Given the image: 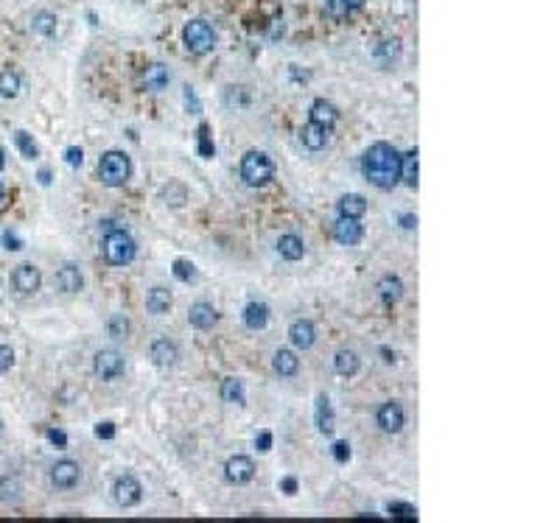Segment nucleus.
Wrapping results in <instances>:
<instances>
[{"label": "nucleus", "instance_id": "obj_52", "mask_svg": "<svg viewBox=\"0 0 560 523\" xmlns=\"http://www.w3.org/2000/svg\"><path fill=\"white\" fill-rule=\"evenodd\" d=\"M3 202H6V188H3V182H0V207H3Z\"/></svg>", "mask_w": 560, "mask_h": 523}, {"label": "nucleus", "instance_id": "obj_18", "mask_svg": "<svg viewBox=\"0 0 560 523\" xmlns=\"http://www.w3.org/2000/svg\"><path fill=\"white\" fill-rule=\"evenodd\" d=\"M244 325L249 331H264L269 325V305L266 302H249L244 308Z\"/></svg>", "mask_w": 560, "mask_h": 523}, {"label": "nucleus", "instance_id": "obj_33", "mask_svg": "<svg viewBox=\"0 0 560 523\" xmlns=\"http://www.w3.org/2000/svg\"><path fill=\"white\" fill-rule=\"evenodd\" d=\"M20 492H23L20 478H9V475H3V478H0V498H3L6 504L20 501Z\"/></svg>", "mask_w": 560, "mask_h": 523}, {"label": "nucleus", "instance_id": "obj_36", "mask_svg": "<svg viewBox=\"0 0 560 523\" xmlns=\"http://www.w3.org/2000/svg\"><path fill=\"white\" fill-rule=\"evenodd\" d=\"M107 331L112 338H126V333H129V322H126V316L124 314H112L109 316V322H107Z\"/></svg>", "mask_w": 560, "mask_h": 523}, {"label": "nucleus", "instance_id": "obj_37", "mask_svg": "<svg viewBox=\"0 0 560 523\" xmlns=\"http://www.w3.org/2000/svg\"><path fill=\"white\" fill-rule=\"evenodd\" d=\"M387 512L392 515V518H398V521H418V510L415 507H409V504H389L387 507Z\"/></svg>", "mask_w": 560, "mask_h": 523}, {"label": "nucleus", "instance_id": "obj_28", "mask_svg": "<svg viewBox=\"0 0 560 523\" xmlns=\"http://www.w3.org/2000/svg\"><path fill=\"white\" fill-rule=\"evenodd\" d=\"M222 397L225 403H233V406H244L247 403V392H244V383L238 378H225L222 383Z\"/></svg>", "mask_w": 560, "mask_h": 523}, {"label": "nucleus", "instance_id": "obj_16", "mask_svg": "<svg viewBox=\"0 0 560 523\" xmlns=\"http://www.w3.org/2000/svg\"><path fill=\"white\" fill-rule=\"evenodd\" d=\"M336 210H339V219H362L367 213V199L362 193H348L339 199Z\"/></svg>", "mask_w": 560, "mask_h": 523}, {"label": "nucleus", "instance_id": "obj_34", "mask_svg": "<svg viewBox=\"0 0 560 523\" xmlns=\"http://www.w3.org/2000/svg\"><path fill=\"white\" fill-rule=\"evenodd\" d=\"M31 26H34V31H37V34L50 37V34L56 31V17H53L50 11H37V14H34V20H31Z\"/></svg>", "mask_w": 560, "mask_h": 523}, {"label": "nucleus", "instance_id": "obj_9", "mask_svg": "<svg viewBox=\"0 0 560 523\" xmlns=\"http://www.w3.org/2000/svg\"><path fill=\"white\" fill-rule=\"evenodd\" d=\"M50 481H53V487H59V490H70V487H76V484L82 481V468H79L76 462H70V459H62V462L53 465Z\"/></svg>", "mask_w": 560, "mask_h": 523}, {"label": "nucleus", "instance_id": "obj_39", "mask_svg": "<svg viewBox=\"0 0 560 523\" xmlns=\"http://www.w3.org/2000/svg\"><path fill=\"white\" fill-rule=\"evenodd\" d=\"M65 163H68L70 168H79V165L85 163V151H82L79 145H70V148H65Z\"/></svg>", "mask_w": 560, "mask_h": 523}, {"label": "nucleus", "instance_id": "obj_25", "mask_svg": "<svg viewBox=\"0 0 560 523\" xmlns=\"http://www.w3.org/2000/svg\"><path fill=\"white\" fill-rule=\"evenodd\" d=\"M333 367H336V373H339V375L353 378V375L359 373V356H356L353 350H339V353H336V358H333Z\"/></svg>", "mask_w": 560, "mask_h": 523}, {"label": "nucleus", "instance_id": "obj_38", "mask_svg": "<svg viewBox=\"0 0 560 523\" xmlns=\"http://www.w3.org/2000/svg\"><path fill=\"white\" fill-rule=\"evenodd\" d=\"M199 154L205 157V160H210L213 154H216V145L210 141V129H208V123H202L199 126Z\"/></svg>", "mask_w": 560, "mask_h": 523}, {"label": "nucleus", "instance_id": "obj_4", "mask_svg": "<svg viewBox=\"0 0 560 523\" xmlns=\"http://www.w3.org/2000/svg\"><path fill=\"white\" fill-rule=\"evenodd\" d=\"M135 255H138V246H135V241H132V236L126 230L115 227V230L107 233V238H104V258H107V263L126 266V263L135 260Z\"/></svg>", "mask_w": 560, "mask_h": 523}, {"label": "nucleus", "instance_id": "obj_44", "mask_svg": "<svg viewBox=\"0 0 560 523\" xmlns=\"http://www.w3.org/2000/svg\"><path fill=\"white\" fill-rule=\"evenodd\" d=\"M95 436H98V439H112V436H115V426H112V423H98V426H95Z\"/></svg>", "mask_w": 560, "mask_h": 523}, {"label": "nucleus", "instance_id": "obj_51", "mask_svg": "<svg viewBox=\"0 0 560 523\" xmlns=\"http://www.w3.org/2000/svg\"><path fill=\"white\" fill-rule=\"evenodd\" d=\"M37 180H40V182H43V185H50V171H48V168H43V171H40V177H37Z\"/></svg>", "mask_w": 560, "mask_h": 523}, {"label": "nucleus", "instance_id": "obj_27", "mask_svg": "<svg viewBox=\"0 0 560 523\" xmlns=\"http://www.w3.org/2000/svg\"><path fill=\"white\" fill-rule=\"evenodd\" d=\"M278 252L286 258V260H300L303 255H306V246H303V241L297 236H280V241H278Z\"/></svg>", "mask_w": 560, "mask_h": 523}, {"label": "nucleus", "instance_id": "obj_14", "mask_svg": "<svg viewBox=\"0 0 560 523\" xmlns=\"http://www.w3.org/2000/svg\"><path fill=\"white\" fill-rule=\"evenodd\" d=\"M188 319H190V325H193L196 331H210V328L216 325L219 314H216V308H213V305H208V302H196V305H190Z\"/></svg>", "mask_w": 560, "mask_h": 523}, {"label": "nucleus", "instance_id": "obj_35", "mask_svg": "<svg viewBox=\"0 0 560 523\" xmlns=\"http://www.w3.org/2000/svg\"><path fill=\"white\" fill-rule=\"evenodd\" d=\"M171 272H174V277L180 280V283H190L193 277H196V266L185 260V258H177L174 260V266H171Z\"/></svg>", "mask_w": 560, "mask_h": 523}, {"label": "nucleus", "instance_id": "obj_3", "mask_svg": "<svg viewBox=\"0 0 560 523\" xmlns=\"http://www.w3.org/2000/svg\"><path fill=\"white\" fill-rule=\"evenodd\" d=\"M98 177L109 188H121L132 177V163L124 151H104L98 160Z\"/></svg>", "mask_w": 560, "mask_h": 523}, {"label": "nucleus", "instance_id": "obj_1", "mask_svg": "<svg viewBox=\"0 0 560 523\" xmlns=\"http://www.w3.org/2000/svg\"><path fill=\"white\" fill-rule=\"evenodd\" d=\"M362 171L367 177V182L381 190H389L398 185L401 180V154L395 151V145L389 143H373L365 151L362 160Z\"/></svg>", "mask_w": 560, "mask_h": 523}, {"label": "nucleus", "instance_id": "obj_7", "mask_svg": "<svg viewBox=\"0 0 560 523\" xmlns=\"http://www.w3.org/2000/svg\"><path fill=\"white\" fill-rule=\"evenodd\" d=\"M112 492H115V504L124 507V510L138 507L140 498H143V487H140V481L135 475H121V478L115 481Z\"/></svg>", "mask_w": 560, "mask_h": 523}, {"label": "nucleus", "instance_id": "obj_2", "mask_svg": "<svg viewBox=\"0 0 560 523\" xmlns=\"http://www.w3.org/2000/svg\"><path fill=\"white\" fill-rule=\"evenodd\" d=\"M275 177V163L269 154L264 151H247L244 160H241V180L249 185V188H261L266 182H272Z\"/></svg>", "mask_w": 560, "mask_h": 523}, {"label": "nucleus", "instance_id": "obj_17", "mask_svg": "<svg viewBox=\"0 0 560 523\" xmlns=\"http://www.w3.org/2000/svg\"><path fill=\"white\" fill-rule=\"evenodd\" d=\"M146 308H149V314H154V316L168 314V311H171V291L163 288V285H154V288L146 294Z\"/></svg>", "mask_w": 560, "mask_h": 523}, {"label": "nucleus", "instance_id": "obj_49", "mask_svg": "<svg viewBox=\"0 0 560 523\" xmlns=\"http://www.w3.org/2000/svg\"><path fill=\"white\" fill-rule=\"evenodd\" d=\"M401 227H404V230H415V227H418V216H412V213L401 216Z\"/></svg>", "mask_w": 560, "mask_h": 523}, {"label": "nucleus", "instance_id": "obj_45", "mask_svg": "<svg viewBox=\"0 0 560 523\" xmlns=\"http://www.w3.org/2000/svg\"><path fill=\"white\" fill-rule=\"evenodd\" d=\"M3 243H6V249H11V252H17V249H23V241L14 236V233H3Z\"/></svg>", "mask_w": 560, "mask_h": 523}, {"label": "nucleus", "instance_id": "obj_13", "mask_svg": "<svg viewBox=\"0 0 560 523\" xmlns=\"http://www.w3.org/2000/svg\"><path fill=\"white\" fill-rule=\"evenodd\" d=\"M378 426L384 428L387 434L401 431V428H404V409H401V403H395V400L384 403V406L378 409Z\"/></svg>", "mask_w": 560, "mask_h": 523}, {"label": "nucleus", "instance_id": "obj_22", "mask_svg": "<svg viewBox=\"0 0 560 523\" xmlns=\"http://www.w3.org/2000/svg\"><path fill=\"white\" fill-rule=\"evenodd\" d=\"M300 141H303L306 148L320 151V148H325L328 145V129L325 126H320V123H308V126L300 129Z\"/></svg>", "mask_w": 560, "mask_h": 523}, {"label": "nucleus", "instance_id": "obj_31", "mask_svg": "<svg viewBox=\"0 0 560 523\" xmlns=\"http://www.w3.org/2000/svg\"><path fill=\"white\" fill-rule=\"evenodd\" d=\"M14 143H17V148H20V154L26 157V160H37L40 157V145L31 141V135L28 132H14Z\"/></svg>", "mask_w": 560, "mask_h": 523}, {"label": "nucleus", "instance_id": "obj_12", "mask_svg": "<svg viewBox=\"0 0 560 523\" xmlns=\"http://www.w3.org/2000/svg\"><path fill=\"white\" fill-rule=\"evenodd\" d=\"M333 238L342 243V246H356L362 238H365V227L359 224V219H339L333 224Z\"/></svg>", "mask_w": 560, "mask_h": 523}, {"label": "nucleus", "instance_id": "obj_15", "mask_svg": "<svg viewBox=\"0 0 560 523\" xmlns=\"http://www.w3.org/2000/svg\"><path fill=\"white\" fill-rule=\"evenodd\" d=\"M177 358H180V347L171 338H157L151 344V361L157 367H171V364H177Z\"/></svg>", "mask_w": 560, "mask_h": 523}, {"label": "nucleus", "instance_id": "obj_29", "mask_svg": "<svg viewBox=\"0 0 560 523\" xmlns=\"http://www.w3.org/2000/svg\"><path fill=\"white\" fill-rule=\"evenodd\" d=\"M143 84H146V90H163L168 84V70L163 65H149L146 76H143Z\"/></svg>", "mask_w": 560, "mask_h": 523}, {"label": "nucleus", "instance_id": "obj_21", "mask_svg": "<svg viewBox=\"0 0 560 523\" xmlns=\"http://www.w3.org/2000/svg\"><path fill=\"white\" fill-rule=\"evenodd\" d=\"M378 297H381L384 305H395V302L404 297V283H401V277L384 275V277L378 280Z\"/></svg>", "mask_w": 560, "mask_h": 523}, {"label": "nucleus", "instance_id": "obj_20", "mask_svg": "<svg viewBox=\"0 0 560 523\" xmlns=\"http://www.w3.org/2000/svg\"><path fill=\"white\" fill-rule=\"evenodd\" d=\"M82 272L73 266V263H68V266H62L59 272H56V288L59 291H65V294H76V291H82Z\"/></svg>", "mask_w": 560, "mask_h": 523}, {"label": "nucleus", "instance_id": "obj_43", "mask_svg": "<svg viewBox=\"0 0 560 523\" xmlns=\"http://www.w3.org/2000/svg\"><path fill=\"white\" fill-rule=\"evenodd\" d=\"M255 448H258L261 453H266V451L272 448V434H269V431H261V434L255 436Z\"/></svg>", "mask_w": 560, "mask_h": 523}, {"label": "nucleus", "instance_id": "obj_26", "mask_svg": "<svg viewBox=\"0 0 560 523\" xmlns=\"http://www.w3.org/2000/svg\"><path fill=\"white\" fill-rule=\"evenodd\" d=\"M401 180L409 188H418V148H412L401 157Z\"/></svg>", "mask_w": 560, "mask_h": 523}, {"label": "nucleus", "instance_id": "obj_8", "mask_svg": "<svg viewBox=\"0 0 560 523\" xmlns=\"http://www.w3.org/2000/svg\"><path fill=\"white\" fill-rule=\"evenodd\" d=\"M93 370L101 380H115L121 373H124V356H121L118 350H101V353L95 356Z\"/></svg>", "mask_w": 560, "mask_h": 523}, {"label": "nucleus", "instance_id": "obj_32", "mask_svg": "<svg viewBox=\"0 0 560 523\" xmlns=\"http://www.w3.org/2000/svg\"><path fill=\"white\" fill-rule=\"evenodd\" d=\"M163 199H166V204H171V207H183L188 199V190L185 185H180V182H168L166 188H163Z\"/></svg>", "mask_w": 560, "mask_h": 523}, {"label": "nucleus", "instance_id": "obj_24", "mask_svg": "<svg viewBox=\"0 0 560 523\" xmlns=\"http://www.w3.org/2000/svg\"><path fill=\"white\" fill-rule=\"evenodd\" d=\"M317 428H320L323 434H333V428H336L333 406H330L328 395H320V397H317Z\"/></svg>", "mask_w": 560, "mask_h": 523}, {"label": "nucleus", "instance_id": "obj_47", "mask_svg": "<svg viewBox=\"0 0 560 523\" xmlns=\"http://www.w3.org/2000/svg\"><path fill=\"white\" fill-rule=\"evenodd\" d=\"M280 490H283L286 495H294V492H297V478H294V475L283 478V481H280Z\"/></svg>", "mask_w": 560, "mask_h": 523}, {"label": "nucleus", "instance_id": "obj_11", "mask_svg": "<svg viewBox=\"0 0 560 523\" xmlns=\"http://www.w3.org/2000/svg\"><path fill=\"white\" fill-rule=\"evenodd\" d=\"M289 338H291V344L297 350H308L317 341V328H314L311 319H294L291 328H289Z\"/></svg>", "mask_w": 560, "mask_h": 523}, {"label": "nucleus", "instance_id": "obj_10", "mask_svg": "<svg viewBox=\"0 0 560 523\" xmlns=\"http://www.w3.org/2000/svg\"><path fill=\"white\" fill-rule=\"evenodd\" d=\"M225 475H227V481H233V484H247V481H252V475H255V462L249 459V456H230L227 459V465H225Z\"/></svg>", "mask_w": 560, "mask_h": 523}, {"label": "nucleus", "instance_id": "obj_50", "mask_svg": "<svg viewBox=\"0 0 560 523\" xmlns=\"http://www.w3.org/2000/svg\"><path fill=\"white\" fill-rule=\"evenodd\" d=\"M342 3H345V9H348V11H350V9H362V6H365V0H342Z\"/></svg>", "mask_w": 560, "mask_h": 523}, {"label": "nucleus", "instance_id": "obj_48", "mask_svg": "<svg viewBox=\"0 0 560 523\" xmlns=\"http://www.w3.org/2000/svg\"><path fill=\"white\" fill-rule=\"evenodd\" d=\"M185 104H188V109H193V112H199V109H202V106H199V98L193 95L190 87H185Z\"/></svg>", "mask_w": 560, "mask_h": 523}, {"label": "nucleus", "instance_id": "obj_42", "mask_svg": "<svg viewBox=\"0 0 560 523\" xmlns=\"http://www.w3.org/2000/svg\"><path fill=\"white\" fill-rule=\"evenodd\" d=\"M45 434L56 448H68V434H65V431H59V428H48Z\"/></svg>", "mask_w": 560, "mask_h": 523}, {"label": "nucleus", "instance_id": "obj_41", "mask_svg": "<svg viewBox=\"0 0 560 523\" xmlns=\"http://www.w3.org/2000/svg\"><path fill=\"white\" fill-rule=\"evenodd\" d=\"M11 364H14V350L6 347V344H0V373H6Z\"/></svg>", "mask_w": 560, "mask_h": 523}, {"label": "nucleus", "instance_id": "obj_23", "mask_svg": "<svg viewBox=\"0 0 560 523\" xmlns=\"http://www.w3.org/2000/svg\"><path fill=\"white\" fill-rule=\"evenodd\" d=\"M272 367H275V373H278V375L291 378V375H297V370H300V358H297L291 350H278V353H275Z\"/></svg>", "mask_w": 560, "mask_h": 523}, {"label": "nucleus", "instance_id": "obj_53", "mask_svg": "<svg viewBox=\"0 0 560 523\" xmlns=\"http://www.w3.org/2000/svg\"><path fill=\"white\" fill-rule=\"evenodd\" d=\"M3 165H6V151L0 148V171H3Z\"/></svg>", "mask_w": 560, "mask_h": 523}, {"label": "nucleus", "instance_id": "obj_19", "mask_svg": "<svg viewBox=\"0 0 560 523\" xmlns=\"http://www.w3.org/2000/svg\"><path fill=\"white\" fill-rule=\"evenodd\" d=\"M336 121H339V109H336L330 101H325V98H317V101L311 104V123H320V126L330 129Z\"/></svg>", "mask_w": 560, "mask_h": 523}, {"label": "nucleus", "instance_id": "obj_40", "mask_svg": "<svg viewBox=\"0 0 560 523\" xmlns=\"http://www.w3.org/2000/svg\"><path fill=\"white\" fill-rule=\"evenodd\" d=\"M333 459H336L339 465H345V462L350 459V445H348V442H336V445H333Z\"/></svg>", "mask_w": 560, "mask_h": 523}, {"label": "nucleus", "instance_id": "obj_5", "mask_svg": "<svg viewBox=\"0 0 560 523\" xmlns=\"http://www.w3.org/2000/svg\"><path fill=\"white\" fill-rule=\"evenodd\" d=\"M183 40L190 53H208L210 48L216 45V34L205 20H190L183 31Z\"/></svg>", "mask_w": 560, "mask_h": 523}, {"label": "nucleus", "instance_id": "obj_6", "mask_svg": "<svg viewBox=\"0 0 560 523\" xmlns=\"http://www.w3.org/2000/svg\"><path fill=\"white\" fill-rule=\"evenodd\" d=\"M40 283H43V275H40V269L34 266V263H20L14 272H11V288L17 291V294H34V291H40Z\"/></svg>", "mask_w": 560, "mask_h": 523}, {"label": "nucleus", "instance_id": "obj_30", "mask_svg": "<svg viewBox=\"0 0 560 523\" xmlns=\"http://www.w3.org/2000/svg\"><path fill=\"white\" fill-rule=\"evenodd\" d=\"M20 73L14 70H0V98H14L20 93Z\"/></svg>", "mask_w": 560, "mask_h": 523}, {"label": "nucleus", "instance_id": "obj_46", "mask_svg": "<svg viewBox=\"0 0 560 523\" xmlns=\"http://www.w3.org/2000/svg\"><path fill=\"white\" fill-rule=\"evenodd\" d=\"M328 14L342 17V14H348V9H345V3H342V0H328Z\"/></svg>", "mask_w": 560, "mask_h": 523}]
</instances>
